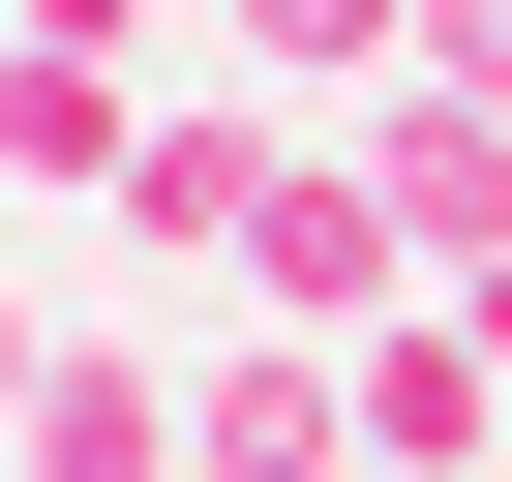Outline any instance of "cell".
Returning <instances> with one entry per match:
<instances>
[{"instance_id": "8", "label": "cell", "mask_w": 512, "mask_h": 482, "mask_svg": "<svg viewBox=\"0 0 512 482\" xmlns=\"http://www.w3.org/2000/svg\"><path fill=\"white\" fill-rule=\"evenodd\" d=\"M422 91H512V0H422Z\"/></svg>"}, {"instance_id": "5", "label": "cell", "mask_w": 512, "mask_h": 482, "mask_svg": "<svg viewBox=\"0 0 512 482\" xmlns=\"http://www.w3.org/2000/svg\"><path fill=\"white\" fill-rule=\"evenodd\" d=\"M272 181H302V121H272V91H181V121L121 151V211H151V241H211V272H241V211H272Z\"/></svg>"}, {"instance_id": "10", "label": "cell", "mask_w": 512, "mask_h": 482, "mask_svg": "<svg viewBox=\"0 0 512 482\" xmlns=\"http://www.w3.org/2000/svg\"><path fill=\"white\" fill-rule=\"evenodd\" d=\"M31 362H61V332H31V302H0V422H31Z\"/></svg>"}, {"instance_id": "4", "label": "cell", "mask_w": 512, "mask_h": 482, "mask_svg": "<svg viewBox=\"0 0 512 482\" xmlns=\"http://www.w3.org/2000/svg\"><path fill=\"white\" fill-rule=\"evenodd\" d=\"M0 482H181V362L61 332V362H31V422H0Z\"/></svg>"}, {"instance_id": "7", "label": "cell", "mask_w": 512, "mask_h": 482, "mask_svg": "<svg viewBox=\"0 0 512 482\" xmlns=\"http://www.w3.org/2000/svg\"><path fill=\"white\" fill-rule=\"evenodd\" d=\"M241 61H272V121H362L392 61H422V0H211Z\"/></svg>"}, {"instance_id": "3", "label": "cell", "mask_w": 512, "mask_h": 482, "mask_svg": "<svg viewBox=\"0 0 512 482\" xmlns=\"http://www.w3.org/2000/svg\"><path fill=\"white\" fill-rule=\"evenodd\" d=\"M181 482H362V392H332V332H241V362H181Z\"/></svg>"}, {"instance_id": "9", "label": "cell", "mask_w": 512, "mask_h": 482, "mask_svg": "<svg viewBox=\"0 0 512 482\" xmlns=\"http://www.w3.org/2000/svg\"><path fill=\"white\" fill-rule=\"evenodd\" d=\"M0 31H61V61H121V31H151V0H0Z\"/></svg>"}, {"instance_id": "6", "label": "cell", "mask_w": 512, "mask_h": 482, "mask_svg": "<svg viewBox=\"0 0 512 482\" xmlns=\"http://www.w3.org/2000/svg\"><path fill=\"white\" fill-rule=\"evenodd\" d=\"M121 151H151V121H121V61H61V31H0V211H31V181L91 211Z\"/></svg>"}, {"instance_id": "2", "label": "cell", "mask_w": 512, "mask_h": 482, "mask_svg": "<svg viewBox=\"0 0 512 482\" xmlns=\"http://www.w3.org/2000/svg\"><path fill=\"white\" fill-rule=\"evenodd\" d=\"M332 392H362V482H512V362H482L452 302H392V332H332Z\"/></svg>"}, {"instance_id": "1", "label": "cell", "mask_w": 512, "mask_h": 482, "mask_svg": "<svg viewBox=\"0 0 512 482\" xmlns=\"http://www.w3.org/2000/svg\"><path fill=\"white\" fill-rule=\"evenodd\" d=\"M332 151H362V211H392V272H422V302H452V272H512V91H422V61H392Z\"/></svg>"}]
</instances>
